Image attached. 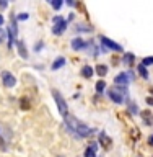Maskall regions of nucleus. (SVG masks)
<instances>
[{"label":"nucleus","instance_id":"nucleus-16","mask_svg":"<svg viewBox=\"0 0 153 157\" xmlns=\"http://www.w3.org/2000/svg\"><path fill=\"white\" fill-rule=\"evenodd\" d=\"M142 66L147 67V66H153V57H145L144 61H142Z\"/></svg>","mask_w":153,"mask_h":157},{"label":"nucleus","instance_id":"nucleus-21","mask_svg":"<svg viewBox=\"0 0 153 157\" xmlns=\"http://www.w3.org/2000/svg\"><path fill=\"white\" fill-rule=\"evenodd\" d=\"M129 108H130V111H132V113H137V106H135V103H129Z\"/></svg>","mask_w":153,"mask_h":157},{"label":"nucleus","instance_id":"nucleus-7","mask_svg":"<svg viewBox=\"0 0 153 157\" xmlns=\"http://www.w3.org/2000/svg\"><path fill=\"white\" fill-rule=\"evenodd\" d=\"M114 83H116V87H124L126 88V85L129 83V77H127V74L126 72H121L119 75L114 78Z\"/></svg>","mask_w":153,"mask_h":157},{"label":"nucleus","instance_id":"nucleus-25","mask_svg":"<svg viewBox=\"0 0 153 157\" xmlns=\"http://www.w3.org/2000/svg\"><path fill=\"white\" fill-rule=\"evenodd\" d=\"M90 147H91L93 151H96V149H98V144H96V142H91V146H90Z\"/></svg>","mask_w":153,"mask_h":157},{"label":"nucleus","instance_id":"nucleus-22","mask_svg":"<svg viewBox=\"0 0 153 157\" xmlns=\"http://www.w3.org/2000/svg\"><path fill=\"white\" fill-rule=\"evenodd\" d=\"M3 39H5V31L0 28V43H3Z\"/></svg>","mask_w":153,"mask_h":157},{"label":"nucleus","instance_id":"nucleus-3","mask_svg":"<svg viewBox=\"0 0 153 157\" xmlns=\"http://www.w3.org/2000/svg\"><path fill=\"white\" fill-rule=\"evenodd\" d=\"M107 93H109V98H111V100L114 101V103H117V105H119V103L124 101L126 88H124V87H114L112 90H109Z\"/></svg>","mask_w":153,"mask_h":157},{"label":"nucleus","instance_id":"nucleus-14","mask_svg":"<svg viewBox=\"0 0 153 157\" xmlns=\"http://www.w3.org/2000/svg\"><path fill=\"white\" fill-rule=\"evenodd\" d=\"M96 74L100 77H104L106 74H107V66H103V64H101V66H98L96 67Z\"/></svg>","mask_w":153,"mask_h":157},{"label":"nucleus","instance_id":"nucleus-15","mask_svg":"<svg viewBox=\"0 0 153 157\" xmlns=\"http://www.w3.org/2000/svg\"><path fill=\"white\" fill-rule=\"evenodd\" d=\"M139 72H140V75L144 77V78H148V72H147V67H144L142 64L139 66Z\"/></svg>","mask_w":153,"mask_h":157},{"label":"nucleus","instance_id":"nucleus-6","mask_svg":"<svg viewBox=\"0 0 153 157\" xmlns=\"http://www.w3.org/2000/svg\"><path fill=\"white\" fill-rule=\"evenodd\" d=\"M2 82H3V85L7 88H12V87L16 85V78H15V75L12 72H8V71L2 72Z\"/></svg>","mask_w":153,"mask_h":157},{"label":"nucleus","instance_id":"nucleus-20","mask_svg":"<svg viewBox=\"0 0 153 157\" xmlns=\"http://www.w3.org/2000/svg\"><path fill=\"white\" fill-rule=\"evenodd\" d=\"M51 5H52V7L56 8V10H59V8L62 7V0H52V2H51Z\"/></svg>","mask_w":153,"mask_h":157},{"label":"nucleus","instance_id":"nucleus-18","mask_svg":"<svg viewBox=\"0 0 153 157\" xmlns=\"http://www.w3.org/2000/svg\"><path fill=\"white\" fill-rule=\"evenodd\" d=\"M100 141H101V142H107V146L111 144V139L104 134V132H101V134H100Z\"/></svg>","mask_w":153,"mask_h":157},{"label":"nucleus","instance_id":"nucleus-28","mask_svg":"<svg viewBox=\"0 0 153 157\" xmlns=\"http://www.w3.org/2000/svg\"><path fill=\"white\" fill-rule=\"evenodd\" d=\"M148 144H150V146H153V136L150 137V141H148Z\"/></svg>","mask_w":153,"mask_h":157},{"label":"nucleus","instance_id":"nucleus-24","mask_svg":"<svg viewBox=\"0 0 153 157\" xmlns=\"http://www.w3.org/2000/svg\"><path fill=\"white\" fill-rule=\"evenodd\" d=\"M147 103H148L150 106H153V97H148V98H147Z\"/></svg>","mask_w":153,"mask_h":157},{"label":"nucleus","instance_id":"nucleus-9","mask_svg":"<svg viewBox=\"0 0 153 157\" xmlns=\"http://www.w3.org/2000/svg\"><path fill=\"white\" fill-rule=\"evenodd\" d=\"M62 66H65V57H62V56H60V57H57L56 61L52 62V66H51V67H52V71H57V69H60Z\"/></svg>","mask_w":153,"mask_h":157},{"label":"nucleus","instance_id":"nucleus-27","mask_svg":"<svg viewBox=\"0 0 153 157\" xmlns=\"http://www.w3.org/2000/svg\"><path fill=\"white\" fill-rule=\"evenodd\" d=\"M2 25H3V17L0 15V26H2Z\"/></svg>","mask_w":153,"mask_h":157},{"label":"nucleus","instance_id":"nucleus-5","mask_svg":"<svg viewBox=\"0 0 153 157\" xmlns=\"http://www.w3.org/2000/svg\"><path fill=\"white\" fill-rule=\"evenodd\" d=\"M100 41H101V44H103V46L109 48V49H112V51H117V52H122V51H124L121 44L114 43V41H112V39H109L107 36H101V38H100Z\"/></svg>","mask_w":153,"mask_h":157},{"label":"nucleus","instance_id":"nucleus-4","mask_svg":"<svg viewBox=\"0 0 153 157\" xmlns=\"http://www.w3.org/2000/svg\"><path fill=\"white\" fill-rule=\"evenodd\" d=\"M52 21H54V26H52L54 34H62L67 29V20H64V17H54Z\"/></svg>","mask_w":153,"mask_h":157},{"label":"nucleus","instance_id":"nucleus-12","mask_svg":"<svg viewBox=\"0 0 153 157\" xmlns=\"http://www.w3.org/2000/svg\"><path fill=\"white\" fill-rule=\"evenodd\" d=\"M104 90H106V82L104 80H98L96 82V93H100V95H101Z\"/></svg>","mask_w":153,"mask_h":157},{"label":"nucleus","instance_id":"nucleus-2","mask_svg":"<svg viewBox=\"0 0 153 157\" xmlns=\"http://www.w3.org/2000/svg\"><path fill=\"white\" fill-rule=\"evenodd\" d=\"M52 97H54V100H56L57 103V108H59V111H60V115L65 118L68 115V106H67V101L62 98V95L59 93L57 90H52Z\"/></svg>","mask_w":153,"mask_h":157},{"label":"nucleus","instance_id":"nucleus-17","mask_svg":"<svg viewBox=\"0 0 153 157\" xmlns=\"http://www.w3.org/2000/svg\"><path fill=\"white\" fill-rule=\"evenodd\" d=\"M85 157H96V151H93L91 147H88L85 151Z\"/></svg>","mask_w":153,"mask_h":157},{"label":"nucleus","instance_id":"nucleus-1","mask_svg":"<svg viewBox=\"0 0 153 157\" xmlns=\"http://www.w3.org/2000/svg\"><path fill=\"white\" fill-rule=\"evenodd\" d=\"M65 124H67V128L70 129L73 134H77L78 137H88L93 132V129L91 128H88L85 123H82V121H78L77 118H73V116H70V115H67L65 118Z\"/></svg>","mask_w":153,"mask_h":157},{"label":"nucleus","instance_id":"nucleus-10","mask_svg":"<svg viewBox=\"0 0 153 157\" xmlns=\"http://www.w3.org/2000/svg\"><path fill=\"white\" fill-rule=\"evenodd\" d=\"M93 67L91 66H83V69H82V75L85 77V78H91L93 77Z\"/></svg>","mask_w":153,"mask_h":157},{"label":"nucleus","instance_id":"nucleus-23","mask_svg":"<svg viewBox=\"0 0 153 157\" xmlns=\"http://www.w3.org/2000/svg\"><path fill=\"white\" fill-rule=\"evenodd\" d=\"M28 17H29L28 13H21V15L18 17V20H28Z\"/></svg>","mask_w":153,"mask_h":157},{"label":"nucleus","instance_id":"nucleus-11","mask_svg":"<svg viewBox=\"0 0 153 157\" xmlns=\"http://www.w3.org/2000/svg\"><path fill=\"white\" fill-rule=\"evenodd\" d=\"M16 46H18V51H20V56L26 59L28 57V51H26V46L21 43V41H16Z\"/></svg>","mask_w":153,"mask_h":157},{"label":"nucleus","instance_id":"nucleus-8","mask_svg":"<svg viewBox=\"0 0 153 157\" xmlns=\"http://www.w3.org/2000/svg\"><path fill=\"white\" fill-rule=\"evenodd\" d=\"M86 44H85V41L83 39H80V38H75V39H72V49H75V51H78V49H83Z\"/></svg>","mask_w":153,"mask_h":157},{"label":"nucleus","instance_id":"nucleus-13","mask_svg":"<svg viewBox=\"0 0 153 157\" xmlns=\"http://www.w3.org/2000/svg\"><path fill=\"white\" fill-rule=\"evenodd\" d=\"M134 59H135V56H134L132 52H129V54H124V57H122V62H124V64H129V66H130V64L134 62Z\"/></svg>","mask_w":153,"mask_h":157},{"label":"nucleus","instance_id":"nucleus-19","mask_svg":"<svg viewBox=\"0 0 153 157\" xmlns=\"http://www.w3.org/2000/svg\"><path fill=\"white\" fill-rule=\"evenodd\" d=\"M77 29H78V31H91V26H86V25H78V26H77Z\"/></svg>","mask_w":153,"mask_h":157},{"label":"nucleus","instance_id":"nucleus-26","mask_svg":"<svg viewBox=\"0 0 153 157\" xmlns=\"http://www.w3.org/2000/svg\"><path fill=\"white\" fill-rule=\"evenodd\" d=\"M0 7L5 8V7H7V2H0Z\"/></svg>","mask_w":153,"mask_h":157}]
</instances>
